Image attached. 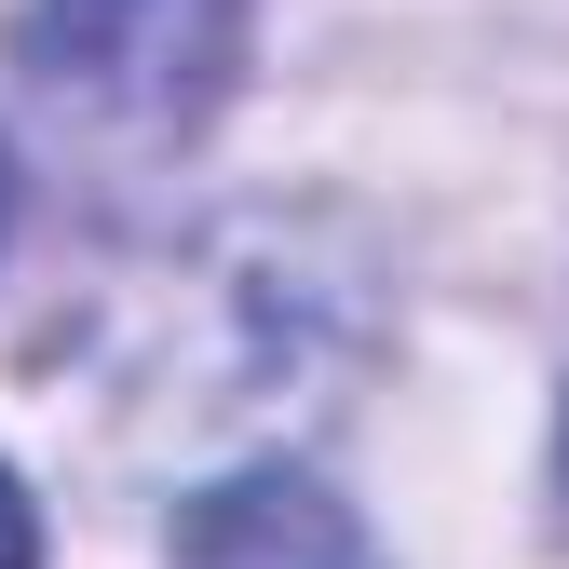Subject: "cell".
Segmentation results:
<instances>
[{
	"instance_id": "3957f363",
	"label": "cell",
	"mask_w": 569,
	"mask_h": 569,
	"mask_svg": "<svg viewBox=\"0 0 569 569\" xmlns=\"http://www.w3.org/2000/svg\"><path fill=\"white\" fill-rule=\"evenodd\" d=\"M0 218H14V177H0Z\"/></svg>"
},
{
	"instance_id": "6da1fadb",
	"label": "cell",
	"mask_w": 569,
	"mask_h": 569,
	"mask_svg": "<svg viewBox=\"0 0 569 569\" xmlns=\"http://www.w3.org/2000/svg\"><path fill=\"white\" fill-rule=\"evenodd\" d=\"M244 54V0H28L14 68L41 82L54 122L122 136V150H163L203 109L231 96Z\"/></svg>"
},
{
	"instance_id": "7a4b0ae2",
	"label": "cell",
	"mask_w": 569,
	"mask_h": 569,
	"mask_svg": "<svg viewBox=\"0 0 569 569\" xmlns=\"http://www.w3.org/2000/svg\"><path fill=\"white\" fill-rule=\"evenodd\" d=\"M41 556V529H28V502H14V475H0V569H28Z\"/></svg>"
}]
</instances>
